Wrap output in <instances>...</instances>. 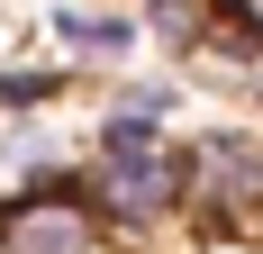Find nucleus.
Segmentation results:
<instances>
[{
	"instance_id": "1",
	"label": "nucleus",
	"mask_w": 263,
	"mask_h": 254,
	"mask_svg": "<svg viewBox=\"0 0 263 254\" xmlns=\"http://www.w3.org/2000/svg\"><path fill=\"white\" fill-rule=\"evenodd\" d=\"M173 154H182V218H200L209 236L263 227V136L254 127H200Z\"/></svg>"
},
{
	"instance_id": "2",
	"label": "nucleus",
	"mask_w": 263,
	"mask_h": 254,
	"mask_svg": "<svg viewBox=\"0 0 263 254\" xmlns=\"http://www.w3.org/2000/svg\"><path fill=\"white\" fill-rule=\"evenodd\" d=\"M0 254H118V227H109L82 173H36L0 200Z\"/></svg>"
},
{
	"instance_id": "3",
	"label": "nucleus",
	"mask_w": 263,
	"mask_h": 254,
	"mask_svg": "<svg viewBox=\"0 0 263 254\" xmlns=\"http://www.w3.org/2000/svg\"><path fill=\"white\" fill-rule=\"evenodd\" d=\"M91 209H100L118 236H145L163 218H182V154H91V173H82Z\"/></svg>"
},
{
	"instance_id": "4",
	"label": "nucleus",
	"mask_w": 263,
	"mask_h": 254,
	"mask_svg": "<svg viewBox=\"0 0 263 254\" xmlns=\"http://www.w3.org/2000/svg\"><path fill=\"white\" fill-rule=\"evenodd\" d=\"M163 109H173V91H136V100H118L100 127H91V154H163Z\"/></svg>"
},
{
	"instance_id": "5",
	"label": "nucleus",
	"mask_w": 263,
	"mask_h": 254,
	"mask_svg": "<svg viewBox=\"0 0 263 254\" xmlns=\"http://www.w3.org/2000/svg\"><path fill=\"white\" fill-rule=\"evenodd\" d=\"M54 37L82 55V64H118L136 46V19L127 9H54Z\"/></svg>"
},
{
	"instance_id": "6",
	"label": "nucleus",
	"mask_w": 263,
	"mask_h": 254,
	"mask_svg": "<svg viewBox=\"0 0 263 254\" xmlns=\"http://www.w3.org/2000/svg\"><path fill=\"white\" fill-rule=\"evenodd\" d=\"M64 100V73H0V109H46Z\"/></svg>"
},
{
	"instance_id": "7",
	"label": "nucleus",
	"mask_w": 263,
	"mask_h": 254,
	"mask_svg": "<svg viewBox=\"0 0 263 254\" xmlns=\"http://www.w3.org/2000/svg\"><path fill=\"white\" fill-rule=\"evenodd\" d=\"M209 9H218V19H227V27H245V37H254V46H263V0H209Z\"/></svg>"
},
{
	"instance_id": "8",
	"label": "nucleus",
	"mask_w": 263,
	"mask_h": 254,
	"mask_svg": "<svg viewBox=\"0 0 263 254\" xmlns=\"http://www.w3.org/2000/svg\"><path fill=\"white\" fill-rule=\"evenodd\" d=\"M127 9H155V0H127Z\"/></svg>"
}]
</instances>
